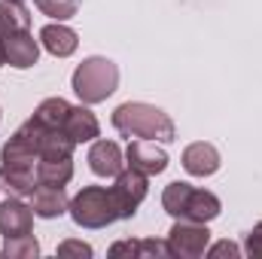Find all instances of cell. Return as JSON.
Segmentation results:
<instances>
[{
  "label": "cell",
  "instance_id": "4",
  "mask_svg": "<svg viewBox=\"0 0 262 259\" xmlns=\"http://www.w3.org/2000/svg\"><path fill=\"white\" fill-rule=\"evenodd\" d=\"M168 253L177 259H198L204 256L207 244H210V232L207 223H192V220H177L174 229L168 232Z\"/></svg>",
  "mask_w": 262,
  "mask_h": 259
},
{
  "label": "cell",
  "instance_id": "21",
  "mask_svg": "<svg viewBox=\"0 0 262 259\" xmlns=\"http://www.w3.org/2000/svg\"><path fill=\"white\" fill-rule=\"evenodd\" d=\"M34 3L43 15H49L55 21H67L79 12V0H34Z\"/></svg>",
  "mask_w": 262,
  "mask_h": 259
},
{
  "label": "cell",
  "instance_id": "1",
  "mask_svg": "<svg viewBox=\"0 0 262 259\" xmlns=\"http://www.w3.org/2000/svg\"><path fill=\"white\" fill-rule=\"evenodd\" d=\"M113 128L122 137H143V140H159V143L177 140L174 119L165 110H159L152 104H143V101L119 104L113 110Z\"/></svg>",
  "mask_w": 262,
  "mask_h": 259
},
{
  "label": "cell",
  "instance_id": "16",
  "mask_svg": "<svg viewBox=\"0 0 262 259\" xmlns=\"http://www.w3.org/2000/svg\"><path fill=\"white\" fill-rule=\"evenodd\" d=\"M67 113H70V104H67L64 98H46L37 110H34V122L37 125H43V128H64V119Z\"/></svg>",
  "mask_w": 262,
  "mask_h": 259
},
{
  "label": "cell",
  "instance_id": "15",
  "mask_svg": "<svg viewBox=\"0 0 262 259\" xmlns=\"http://www.w3.org/2000/svg\"><path fill=\"white\" fill-rule=\"evenodd\" d=\"M220 210H223V204H220L216 195L207 192V189H195V186H192L189 201H186V210H183V220H192V223H210V220L220 217Z\"/></svg>",
  "mask_w": 262,
  "mask_h": 259
},
{
  "label": "cell",
  "instance_id": "14",
  "mask_svg": "<svg viewBox=\"0 0 262 259\" xmlns=\"http://www.w3.org/2000/svg\"><path fill=\"white\" fill-rule=\"evenodd\" d=\"M40 43H43V49H46L49 55L67 58V55L76 52L79 37H76L73 28H67V25H61V21H52V25H46V28L40 31Z\"/></svg>",
  "mask_w": 262,
  "mask_h": 259
},
{
  "label": "cell",
  "instance_id": "25",
  "mask_svg": "<svg viewBox=\"0 0 262 259\" xmlns=\"http://www.w3.org/2000/svg\"><path fill=\"white\" fill-rule=\"evenodd\" d=\"M110 256H140L137 253V241H119V244H113Z\"/></svg>",
  "mask_w": 262,
  "mask_h": 259
},
{
  "label": "cell",
  "instance_id": "20",
  "mask_svg": "<svg viewBox=\"0 0 262 259\" xmlns=\"http://www.w3.org/2000/svg\"><path fill=\"white\" fill-rule=\"evenodd\" d=\"M3 256H9V259H34V256H40V244H37L34 235L6 238V244H3Z\"/></svg>",
  "mask_w": 262,
  "mask_h": 259
},
{
  "label": "cell",
  "instance_id": "13",
  "mask_svg": "<svg viewBox=\"0 0 262 259\" xmlns=\"http://www.w3.org/2000/svg\"><path fill=\"white\" fill-rule=\"evenodd\" d=\"M64 134L73 143H85V140H95L101 134V122L89 110V104L70 107V113H67V119H64Z\"/></svg>",
  "mask_w": 262,
  "mask_h": 259
},
{
  "label": "cell",
  "instance_id": "10",
  "mask_svg": "<svg viewBox=\"0 0 262 259\" xmlns=\"http://www.w3.org/2000/svg\"><path fill=\"white\" fill-rule=\"evenodd\" d=\"M183 168L192 177H210V174H216L220 171V153H216V146L204 143V140L189 143L183 149Z\"/></svg>",
  "mask_w": 262,
  "mask_h": 259
},
{
  "label": "cell",
  "instance_id": "18",
  "mask_svg": "<svg viewBox=\"0 0 262 259\" xmlns=\"http://www.w3.org/2000/svg\"><path fill=\"white\" fill-rule=\"evenodd\" d=\"M31 28V15L21 3L15 0H0V34H15V31H28Z\"/></svg>",
  "mask_w": 262,
  "mask_h": 259
},
{
  "label": "cell",
  "instance_id": "17",
  "mask_svg": "<svg viewBox=\"0 0 262 259\" xmlns=\"http://www.w3.org/2000/svg\"><path fill=\"white\" fill-rule=\"evenodd\" d=\"M73 177V162L70 159H40L37 162V180L49 186H64Z\"/></svg>",
  "mask_w": 262,
  "mask_h": 259
},
{
  "label": "cell",
  "instance_id": "26",
  "mask_svg": "<svg viewBox=\"0 0 262 259\" xmlns=\"http://www.w3.org/2000/svg\"><path fill=\"white\" fill-rule=\"evenodd\" d=\"M6 64V43H3V37H0V67Z\"/></svg>",
  "mask_w": 262,
  "mask_h": 259
},
{
  "label": "cell",
  "instance_id": "7",
  "mask_svg": "<svg viewBox=\"0 0 262 259\" xmlns=\"http://www.w3.org/2000/svg\"><path fill=\"white\" fill-rule=\"evenodd\" d=\"M31 229H34L31 204H25L18 195L6 198L0 204V235L3 238H18V235H31Z\"/></svg>",
  "mask_w": 262,
  "mask_h": 259
},
{
  "label": "cell",
  "instance_id": "2",
  "mask_svg": "<svg viewBox=\"0 0 262 259\" xmlns=\"http://www.w3.org/2000/svg\"><path fill=\"white\" fill-rule=\"evenodd\" d=\"M70 85H73V92L79 95L82 104H101V101H107L116 92V85H119V67L113 64L110 58L92 55V58H85L82 64L73 70Z\"/></svg>",
  "mask_w": 262,
  "mask_h": 259
},
{
  "label": "cell",
  "instance_id": "5",
  "mask_svg": "<svg viewBox=\"0 0 262 259\" xmlns=\"http://www.w3.org/2000/svg\"><path fill=\"white\" fill-rule=\"evenodd\" d=\"M149 192V180H146V174H140V171H119L116 174V183L110 186V195H113V204H116V213H119V220H128L137 213V207H140V201L146 198Z\"/></svg>",
  "mask_w": 262,
  "mask_h": 259
},
{
  "label": "cell",
  "instance_id": "8",
  "mask_svg": "<svg viewBox=\"0 0 262 259\" xmlns=\"http://www.w3.org/2000/svg\"><path fill=\"white\" fill-rule=\"evenodd\" d=\"M67 207H70V198H67L64 186L40 183V186L31 192V210H34V217H40V220H55V217L67 213Z\"/></svg>",
  "mask_w": 262,
  "mask_h": 259
},
{
  "label": "cell",
  "instance_id": "11",
  "mask_svg": "<svg viewBox=\"0 0 262 259\" xmlns=\"http://www.w3.org/2000/svg\"><path fill=\"white\" fill-rule=\"evenodd\" d=\"M122 149L116 140H95L89 149V168L98 177H116L122 171Z\"/></svg>",
  "mask_w": 262,
  "mask_h": 259
},
{
  "label": "cell",
  "instance_id": "22",
  "mask_svg": "<svg viewBox=\"0 0 262 259\" xmlns=\"http://www.w3.org/2000/svg\"><path fill=\"white\" fill-rule=\"evenodd\" d=\"M244 253L250 259H262V220L253 226V232L247 235V241H244Z\"/></svg>",
  "mask_w": 262,
  "mask_h": 259
},
{
  "label": "cell",
  "instance_id": "3",
  "mask_svg": "<svg viewBox=\"0 0 262 259\" xmlns=\"http://www.w3.org/2000/svg\"><path fill=\"white\" fill-rule=\"evenodd\" d=\"M67 210H70L73 223L82 226V229H104V226H110V223L119 220L113 195L104 186H82L79 192L70 198Z\"/></svg>",
  "mask_w": 262,
  "mask_h": 259
},
{
  "label": "cell",
  "instance_id": "24",
  "mask_svg": "<svg viewBox=\"0 0 262 259\" xmlns=\"http://www.w3.org/2000/svg\"><path fill=\"white\" fill-rule=\"evenodd\" d=\"M207 256H241V250H238V244H232V241H220V244H213L210 250H204Z\"/></svg>",
  "mask_w": 262,
  "mask_h": 259
},
{
  "label": "cell",
  "instance_id": "19",
  "mask_svg": "<svg viewBox=\"0 0 262 259\" xmlns=\"http://www.w3.org/2000/svg\"><path fill=\"white\" fill-rule=\"evenodd\" d=\"M189 192H192V186H189V183H183V180H174V183H168V186H165V192H162V207H165L171 217L183 220V210H186Z\"/></svg>",
  "mask_w": 262,
  "mask_h": 259
},
{
  "label": "cell",
  "instance_id": "23",
  "mask_svg": "<svg viewBox=\"0 0 262 259\" xmlns=\"http://www.w3.org/2000/svg\"><path fill=\"white\" fill-rule=\"evenodd\" d=\"M58 256H92V247L82 241H64L58 244Z\"/></svg>",
  "mask_w": 262,
  "mask_h": 259
},
{
  "label": "cell",
  "instance_id": "27",
  "mask_svg": "<svg viewBox=\"0 0 262 259\" xmlns=\"http://www.w3.org/2000/svg\"><path fill=\"white\" fill-rule=\"evenodd\" d=\"M15 3H21V0H15Z\"/></svg>",
  "mask_w": 262,
  "mask_h": 259
},
{
  "label": "cell",
  "instance_id": "9",
  "mask_svg": "<svg viewBox=\"0 0 262 259\" xmlns=\"http://www.w3.org/2000/svg\"><path fill=\"white\" fill-rule=\"evenodd\" d=\"M0 183H3V189L12 195H31L37 186H40V180H37V165H25V162H9V165H3L0 162Z\"/></svg>",
  "mask_w": 262,
  "mask_h": 259
},
{
  "label": "cell",
  "instance_id": "12",
  "mask_svg": "<svg viewBox=\"0 0 262 259\" xmlns=\"http://www.w3.org/2000/svg\"><path fill=\"white\" fill-rule=\"evenodd\" d=\"M3 43H6V64L18 67V70H28V67L37 64V58H40V46H37V40H34L28 31L6 34Z\"/></svg>",
  "mask_w": 262,
  "mask_h": 259
},
{
  "label": "cell",
  "instance_id": "6",
  "mask_svg": "<svg viewBox=\"0 0 262 259\" xmlns=\"http://www.w3.org/2000/svg\"><path fill=\"white\" fill-rule=\"evenodd\" d=\"M125 159H128V168L146 174V177L162 174V171L168 168V162H171L168 153H165L162 146H156V140H134V143H128Z\"/></svg>",
  "mask_w": 262,
  "mask_h": 259
}]
</instances>
